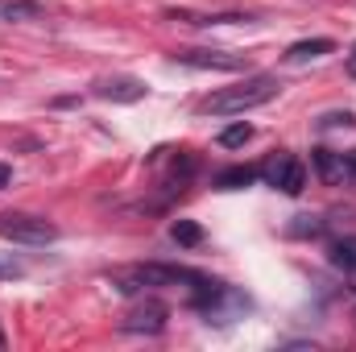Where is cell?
Wrapping results in <instances>:
<instances>
[{"mask_svg":"<svg viewBox=\"0 0 356 352\" xmlns=\"http://www.w3.org/2000/svg\"><path fill=\"white\" fill-rule=\"evenodd\" d=\"M277 79L273 75H253V79H245V83H236V88H220L211 91L199 108L207 112V116H236V112H249V108H261L269 104L273 95H277Z\"/></svg>","mask_w":356,"mask_h":352,"instance_id":"6da1fadb","label":"cell"},{"mask_svg":"<svg viewBox=\"0 0 356 352\" xmlns=\"http://www.w3.org/2000/svg\"><path fill=\"white\" fill-rule=\"evenodd\" d=\"M0 241L13 245H50L58 241V228L46 216H29V211H0Z\"/></svg>","mask_w":356,"mask_h":352,"instance_id":"7a4b0ae2","label":"cell"},{"mask_svg":"<svg viewBox=\"0 0 356 352\" xmlns=\"http://www.w3.org/2000/svg\"><path fill=\"white\" fill-rule=\"evenodd\" d=\"M203 273H191V269H178V265H133L124 273H116V290L120 294H133V290H145V286H178V282H199Z\"/></svg>","mask_w":356,"mask_h":352,"instance_id":"3957f363","label":"cell"},{"mask_svg":"<svg viewBox=\"0 0 356 352\" xmlns=\"http://www.w3.org/2000/svg\"><path fill=\"white\" fill-rule=\"evenodd\" d=\"M175 63L195 67V71H249V58L228 54V50H178Z\"/></svg>","mask_w":356,"mask_h":352,"instance_id":"277c9868","label":"cell"},{"mask_svg":"<svg viewBox=\"0 0 356 352\" xmlns=\"http://www.w3.org/2000/svg\"><path fill=\"white\" fill-rule=\"evenodd\" d=\"M269 182L277 186V191H286V195H298L302 186H307V166L298 162V158H273L266 166Z\"/></svg>","mask_w":356,"mask_h":352,"instance_id":"5b68a950","label":"cell"},{"mask_svg":"<svg viewBox=\"0 0 356 352\" xmlns=\"http://www.w3.org/2000/svg\"><path fill=\"white\" fill-rule=\"evenodd\" d=\"M124 332H145V336H158L162 328H166V307L162 303H141V307H133L129 315H124V323H120Z\"/></svg>","mask_w":356,"mask_h":352,"instance_id":"8992f818","label":"cell"},{"mask_svg":"<svg viewBox=\"0 0 356 352\" xmlns=\"http://www.w3.org/2000/svg\"><path fill=\"white\" fill-rule=\"evenodd\" d=\"M315 170H319V178H323L327 186H344V182L356 178L348 154H332V150H315Z\"/></svg>","mask_w":356,"mask_h":352,"instance_id":"52a82bcc","label":"cell"},{"mask_svg":"<svg viewBox=\"0 0 356 352\" xmlns=\"http://www.w3.org/2000/svg\"><path fill=\"white\" fill-rule=\"evenodd\" d=\"M95 95L116 99V104H133V99L145 95V83H137V79H104V83H95Z\"/></svg>","mask_w":356,"mask_h":352,"instance_id":"ba28073f","label":"cell"},{"mask_svg":"<svg viewBox=\"0 0 356 352\" xmlns=\"http://www.w3.org/2000/svg\"><path fill=\"white\" fill-rule=\"evenodd\" d=\"M332 50H336L332 38H315V42H294V46L286 50V58H290V63H307V58H323V54H332Z\"/></svg>","mask_w":356,"mask_h":352,"instance_id":"9c48e42d","label":"cell"},{"mask_svg":"<svg viewBox=\"0 0 356 352\" xmlns=\"http://www.w3.org/2000/svg\"><path fill=\"white\" fill-rule=\"evenodd\" d=\"M327 257L336 269H344V273H356V237H344V241H332L327 245Z\"/></svg>","mask_w":356,"mask_h":352,"instance_id":"30bf717a","label":"cell"},{"mask_svg":"<svg viewBox=\"0 0 356 352\" xmlns=\"http://www.w3.org/2000/svg\"><path fill=\"white\" fill-rule=\"evenodd\" d=\"M0 17L13 25V21H38L42 17V4L38 0H8V4H0Z\"/></svg>","mask_w":356,"mask_h":352,"instance_id":"8fae6325","label":"cell"},{"mask_svg":"<svg viewBox=\"0 0 356 352\" xmlns=\"http://www.w3.org/2000/svg\"><path fill=\"white\" fill-rule=\"evenodd\" d=\"M257 175H261L257 166H232V170H224V175L216 178V186H224V191H241V186H249Z\"/></svg>","mask_w":356,"mask_h":352,"instance_id":"7c38bea8","label":"cell"},{"mask_svg":"<svg viewBox=\"0 0 356 352\" xmlns=\"http://www.w3.org/2000/svg\"><path fill=\"white\" fill-rule=\"evenodd\" d=\"M245 141H253V129H249V125H228V129L220 133V145H224V150H241Z\"/></svg>","mask_w":356,"mask_h":352,"instance_id":"4fadbf2b","label":"cell"},{"mask_svg":"<svg viewBox=\"0 0 356 352\" xmlns=\"http://www.w3.org/2000/svg\"><path fill=\"white\" fill-rule=\"evenodd\" d=\"M182 21H191V25H232V21H249V17H241V13H211V17L182 13Z\"/></svg>","mask_w":356,"mask_h":352,"instance_id":"5bb4252c","label":"cell"},{"mask_svg":"<svg viewBox=\"0 0 356 352\" xmlns=\"http://www.w3.org/2000/svg\"><path fill=\"white\" fill-rule=\"evenodd\" d=\"M199 237H203V232H199L191 220H178V224H175V241H178V245H199Z\"/></svg>","mask_w":356,"mask_h":352,"instance_id":"9a60e30c","label":"cell"},{"mask_svg":"<svg viewBox=\"0 0 356 352\" xmlns=\"http://www.w3.org/2000/svg\"><path fill=\"white\" fill-rule=\"evenodd\" d=\"M319 125H323V129H340V125L348 129V125H356V116H353V112H332V116H323Z\"/></svg>","mask_w":356,"mask_h":352,"instance_id":"2e32d148","label":"cell"},{"mask_svg":"<svg viewBox=\"0 0 356 352\" xmlns=\"http://www.w3.org/2000/svg\"><path fill=\"white\" fill-rule=\"evenodd\" d=\"M0 278H21V265H13V262H0Z\"/></svg>","mask_w":356,"mask_h":352,"instance_id":"e0dca14e","label":"cell"},{"mask_svg":"<svg viewBox=\"0 0 356 352\" xmlns=\"http://www.w3.org/2000/svg\"><path fill=\"white\" fill-rule=\"evenodd\" d=\"M8 182H13V166H8V162H0V191H4Z\"/></svg>","mask_w":356,"mask_h":352,"instance_id":"ac0fdd59","label":"cell"},{"mask_svg":"<svg viewBox=\"0 0 356 352\" xmlns=\"http://www.w3.org/2000/svg\"><path fill=\"white\" fill-rule=\"evenodd\" d=\"M348 71H353V75H356V54H353V58H348Z\"/></svg>","mask_w":356,"mask_h":352,"instance_id":"d6986e66","label":"cell"}]
</instances>
